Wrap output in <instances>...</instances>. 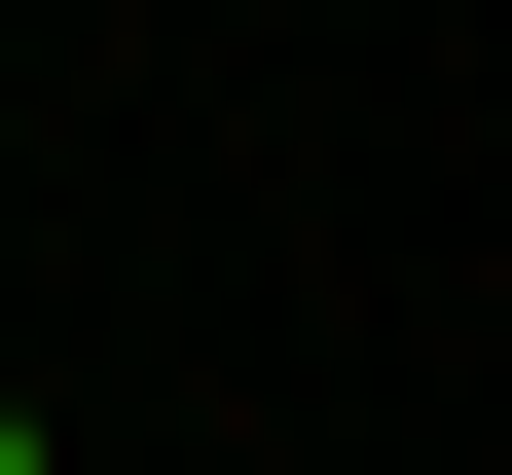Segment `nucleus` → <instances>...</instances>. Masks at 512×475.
<instances>
[{
    "label": "nucleus",
    "instance_id": "f257e3e1",
    "mask_svg": "<svg viewBox=\"0 0 512 475\" xmlns=\"http://www.w3.org/2000/svg\"><path fill=\"white\" fill-rule=\"evenodd\" d=\"M0 475H37V402H0Z\"/></svg>",
    "mask_w": 512,
    "mask_h": 475
}]
</instances>
